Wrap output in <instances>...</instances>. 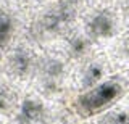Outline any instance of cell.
I'll return each instance as SVG.
<instances>
[{
    "label": "cell",
    "instance_id": "cell-1",
    "mask_svg": "<svg viewBox=\"0 0 129 124\" xmlns=\"http://www.w3.org/2000/svg\"><path fill=\"white\" fill-rule=\"evenodd\" d=\"M126 90L127 84L123 77H118V76L108 77L99 86L86 92H81L78 98L73 102V113L81 122L97 118L107 110L118 105Z\"/></svg>",
    "mask_w": 129,
    "mask_h": 124
},
{
    "label": "cell",
    "instance_id": "cell-2",
    "mask_svg": "<svg viewBox=\"0 0 129 124\" xmlns=\"http://www.w3.org/2000/svg\"><path fill=\"white\" fill-rule=\"evenodd\" d=\"M118 23L110 10H99L89 16L86 23V34L90 39H111L116 34Z\"/></svg>",
    "mask_w": 129,
    "mask_h": 124
},
{
    "label": "cell",
    "instance_id": "cell-3",
    "mask_svg": "<svg viewBox=\"0 0 129 124\" xmlns=\"http://www.w3.org/2000/svg\"><path fill=\"white\" fill-rule=\"evenodd\" d=\"M32 63H34L32 52L26 47H16L7 57V71L11 77L24 79L29 76Z\"/></svg>",
    "mask_w": 129,
    "mask_h": 124
},
{
    "label": "cell",
    "instance_id": "cell-4",
    "mask_svg": "<svg viewBox=\"0 0 129 124\" xmlns=\"http://www.w3.org/2000/svg\"><path fill=\"white\" fill-rule=\"evenodd\" d=\"M105 61L103 60H90L86 66L82 68L79 76V90L86 92L92 87L99 86L100 82L105 81Z\"/></svg>",
    "mask_w": 129,
    "mask_h": 124
},
{
    "label": "cell",
    "instance_id": "cell-5",
    "mask_svg": "<svg viewBox=\"0 0 129 124\" xmlns=\"http://www.w3.org/2000/svg\"><path fill=\"white\" fill-rule=\"evenodd\" d=\"M18 100L13 92V87L0 79V124H8L13 118Z\"/></svg>",
    "mask_w": 129,
    "mask_h": 124
},
{
    "label": "cell",
    "instance_id": "cell-6",
    "mask_svg": "<svg viewBox=\"0 0 129 124\" xmlns=\"http://www.w3.org/2000/svg\"><path fill=\"white\" fill-rule=\"evenodd\" d=\"M90 45H92V39L86 32L71 34L66 40L68 55L74 60H82L84 57H87L89 52H90Z\"/></svg>",
    "mask_w": 129,
    "mask_h": 124
},
{
    "label": "cell",
    "instance_id": "cell-7",
    "mask_svg": "<svg viewBox=\"0 0 129 124\" xmlns=\"http://www.w3.org/2000/svg\"><path fill=\"white\" fill-rule=\"evenodd\" d=\"M92 124H129V105L118 103L100 116H97Z\"/></svg>",
    "mask_w": 129,
    "mask_h": 124
},
{
    "label": "cell",
    "instance_id": "cell-8",
    "mask_svg": "<svg viewBox=\"0 0 129 124\" xmlns=\"http://www.w3.org/2000/svg\"><path fill=\"white\" fill-rule=\"evenodd\" d=\"M15 32V18L8 8L0 5V53L7 49Z\"/></svg>",
    "mask_w": 129,
    "mask_h": 124
},
{
    "label": "cell",
    "instance_id": "cell-9",
    "mask_svg": "<svg viewBox=\"0 0 129 124\" xmlns=\"http://www.w3.org/2000/svg\"><path fill=\"white\" fill-rule=\"evenodd\" d=\"M64 73V61L61 58H48L44 65V79L48 84H56L61 81Z\"/></svg>",
    "mask_w": 129,
    "mask_h": 124
},
{
    "label": "cell",
    "instance_id": "cell-10",
    "mask_svg": "<svg viewBox=\"0 0 129 124\" xmlns=\"http://www.w3.org/2000/svg\"><path fill=\"white\" fill-rule=\"evenodd\" d=\"M42 2H44V0H42Z\"/></svg>",
    "mask_w": 129,
    "mask_h": 124
}]
</instances>
